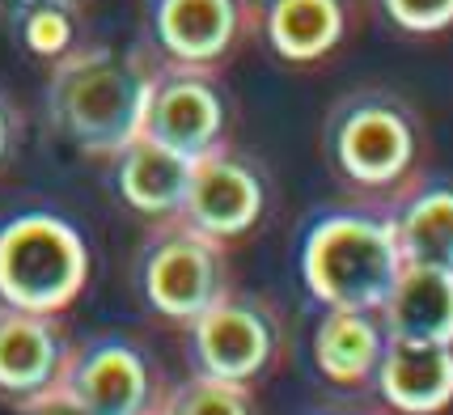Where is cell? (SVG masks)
<instances>
[{"instance_id": "ffe728a7", "label": "cell", "mask_w": 453, "mask_h": 415, "mask_svg": "<svg viewBox=\"0 0 453 415\" xmlns=\"http://www.w3.org/2000/svg\"><path fill=\"white\" fill-rule=\"evenodd\" d=\"M18 415H94L85 403H81L64 381H51L47 390H39V395L21 398L18 403Z\"/></svg>"}, {"instance_id": "8992f818", "label": "cell", "mask_w": 453, "mask_h": 415, "mask_svg": "<svg viewBox=\"0 0 453 415\" xmlns=\"http://www.w3.org/2000/svg\"><path fill=\"white\" fill-rule=\"evenodd\" d=\"M284 327L280 314L250 293H225L217 305H208L199 318L187 322V356L196 373L255 386L280 360Z\"/></svg>"}, {"instance_id": "52a82bcc", "label": "cell", "mask_w": 453, "mask_h": 415, "mask_svg": "<svg viewBox=\"0 0 453 415\" xmlns=\"http://www.w3.org/2000/svg\"><path fill=\"white\" fill-rule=\"evenodd\" d=\"M229 127H234V106L217 68H182L157 59L140 136L196 161L229 144Z\"/></svg>"}, {"instance_id": "7a4b0ae2", "label": "cell", "mask_w": 453, "mask_h": 415, "mask_svg": "<svg viewBox=\"0 0 453 415\" xmlns=\"http://www.w3.org/2000/svg\"><path fill=\"white\" fill-rule=\"evenodd\" d=\"M296 267L322 310H381L403 272L386 204L352 199L322 208L301 234Z\"/></svg>"}, {"instance_id": "5b68a950", "label": "cell", "mask_w": 453, "mask_h": 415, "mask_svg": "<svg viewBox=\"0 0 453 415\" xmlns=\"http://www.w3.org/2000/svg\"><path fill=\"white\" fill-rule=\"evenodd\" d=\"M140 293L153 314L187 327L229 293L225 246L187 229L182 220H161L140 255Z\"/></svg>"}, {"instance_id": "6da1fadb", "label": "cell", "mask_w": 453, "mask_h": 415, "mask_svg": "<svg viewBox=\"0 0 453 415\" xmlns=\"http://www.w3.org/2000/svg\"><path fill=\"white\" fill-rule=\"evenodd\" d=\"M157 59L149 51L77 47L64 51L47 81V115L68 144L89 158H115L144 127Z\"/></svg>"}, {"instance_id": "8fae6325", "label": "cell", "mask_w": 453, "mask_h": 415, "mask_svg": "<svg viewBox=\"0 0 453 415\" xmlns=\"http://www.w3.org/2000/svg\"><path fill=\"white\" fill-rule=\"evenodd\" d=\"M255 30L280 64L310 68L331 59L356 26L352 0H250Z\"/></svg>"}, {"instance_id": "3957f363", "label": "cell", "mask_w": 453, "mask_h": 415, "mask_svg": "<svg viewBox=\"0 0 453 415\" xmlns=\"http://www.w3.org/2000/svg\"><path fill=\"white\" fill-rule=\"evenodd\" d=\"M419 132V115L403 94L360 85L348 89L322 119V158L343 191L377 204L411 182L424 140Z\"/></svg>"}, {"instance_id": "ba28073f", "label": "cell", "mask_w": 453, "mask_h": 415, "mask_svg": "<svg viewBox=\"0 0 453 415\" xmlns=\"http://www.w3.org/2000/svg\"><path fill=\"white\" fill-rule=\"evenodd\" d=\"M149 56L182 68H220L255 35L250 0H144Z\"/></svg>"}, {"instance_id": "9a60e30c", "label": "cell", "mask_w": 453, "mask_h": 415, "mask_svg": "<svg viewBox=\"0 0 453 415\" xmlns=\"http://www.w3.org/2000/svg\"><path fill=\"white\" fill-rule=\"evenodd\" d=\"M390 225L403 263L453 267V178L407 182L390 204Z\"/></svg>"}, {"instance_id": "7c38bea8", "label": "cell", "mask_w": 453, "mask_h": 415, "mask_svg": "<svg viewBox=\"0 0 453 415\" xmlns=\"http://www.w3.org/2000/svg\"><path fill=\"white\" fill-rule=\"evenodd\" d=\"M369 386L398 415H441L453 403V343L390 335Z\"/></svg>"}, {"instance_id": "4fadbf2b", "label": "cell", "mask_w": 453, "mask_h": 415, "mask_svg": "<svg viewBox=\"0 0 453 415\" xmlns=\"http://www.w3.org/2000/svg\"><path fill=\"white\" fill-rule=\"evenodd\" d=\"M73 343L56 314H26L0 305V398L18 407L21 398L59 381Z\"/></svg>"}, {"instance_id": "7402d4cb", "label": "cell", "mask_w": 453, "mask_h": 415, "mask_svg": "<svg viewBox=\"0 0 453 415\" xmlns=\"http://www.w3.org/2000/svg\"><path fill=\"white\" fill-rule=\"evenodd\" d=\"M318 415H365V411H343V407H331V411H318Z\"/></svg>"}, {"instance_id": "5bb4252c", "label": "cell", "mask_w": 453, "mask_h": 415, "mask_svg": "<svg viewBox=\"0 0 453 415\" xmlns=\"http://www.w3.org/2000/svg\"><path fill=\"white\" fill-rule=\"evenodd\" d=\"M191 165L196 161L165 149L157 140L136 136L132 144H123L111 158V178H115L119 199L144 220H174L191 182Z\"/></svg>"}, {"instance_id": "44dd1931", "label": "cell", "mask_w": 453, "mask_h": 415, "mask_svg": "<svg viewBox=\"0 0 453 415\" xmlns=\"http://www.w3.org/2000/svg\"><path fill=\"white\" fill-rule=\"evenodd\" d=\"M13 136H18V111H13L9 94L0 89V161L9 158V149H13Z\"/></svg>"}, {"instance_id": "d6986e66", "label": "cell", "mask_w": 453, "mask_h": 415, "mask_svg": "<svg viewBox=\"0 0 453 415\" xmlns=\"http://www.w3.org/2000/svg\"><path fill=\"white\" fill-rule=\"evenodd\" d=\"M377 21L403 39H436L453 30V0H369Z\"/></svg>"}, {"instance_id": "9c48e42d", "label": "cell", "mask_w": 453, "mask_h": 415, "mask_svg": "<svg viewBox=\"0 0 453 415\" xmlns=\"http://www.w3.org/2000/svg\"><path fill=\"white\" fill-rule=\"evenodd\" d=\"M267 199H272V187H267L263 165L234 153L229 144H220L212 153L196 158L174 220L225 246L255 229L267 212Z\"/></svg>"}, {"instance_id": "603a6c76", "label": "cell", "mask_w": 453, "mask_h": 415, "mask_svg": "<svg viewBox=\"0 0 453 415\" xmlns=\"http://www.w3.org/2000/svg\"><path fill=\"white\" fill-rule=\"evenodd\" d=\"M144 415H157V407H153V411H144Z\"/></svg>"}, {"instance_id": "277c9868", "label": "cell", "mask_w": 453, "mask_h": 415, "mask_svg": "<svg viewBox=\"0 0 453 415\" xmlns=\"http://www.w3.org/2000/svg\"><path fill=\"white\" fill-rule=\"evenodd\" d=\"M89 280V250L73 220L56 212H18L0 225V305L59 314Z\"/></svg>"}, {"instance_id": "ac0fdd59", "label": "cell", "mask_w": 453, "mask_h": 415, "mask_svg": "<svg viewBox=\"0 0 453 415\" xmlns=\"http://www.w3.org/2000/svg\"><path fill=\"white\" fill-rule=\"evenodd\" d=\"M157 415H255L250 386L191 373L157 398Z\"/></svg>"}, {"instance_id": "e0dca14e", "label": "cell", "mask_w": 453, "mask_h": 415, "mask_svg": "<svg viewBox=\"0 0 453 415\" xmlns=\"http://www.w3.org/2000/svg\"><path fill=\"white\" fill-rule=\"evenodd\" d=\"M386 335L419 343H453V267L403 263L390 296L381 301Z\"/></svg>"}, {"instance_id": "30bf717a", "label": "cell", "mask_w": 453, "mask_h": 415, "mask_svg": "<svg viewBox=\"0 0 453 415\" xmlns=\"http://www.w3.org/2000/svg\"><path fill=\"white\" fill-rule=\"evenodd\" d=\"M59 381L94 415H144L161 398L149 356L119 335H102L73 348Z\"/></svg>"}, {"instance_id": "2e32d148", "label": "cell", "mask_w": 453, "mask_h": 415, "mask_svg": "<svg viewBox=\"0 0 453 415\" xmlns=\"http://www.w3.org/2000/svg\"><path fill=\"white\" fill-rule=\"evenodd\" d=\"M386 339L377 310H322L314 327V369L339 390L369 386Z\"/></svg>"}]
</instances>
